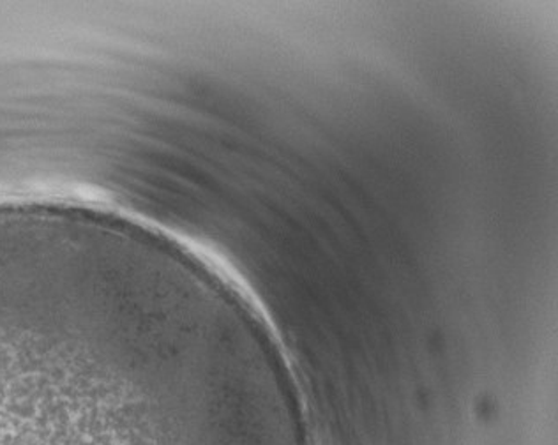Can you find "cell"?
I'll return each instance as SVG.
<instances>
[{
    "instance_id": "1",
    "label": "cell",
    "mask_w": 558,
    "mask_h": 445,
    "mask_svg": "<svg viewBox=\"0 0 558 445\" xmlns=\"http://www.w3.org/2000/svg\"><path fill=\"white\" fill-rule=\"evenodd\" d=\"M0 445H307L252 316L159 242L0 228Z\"/></svg>"
}]
</instances>
